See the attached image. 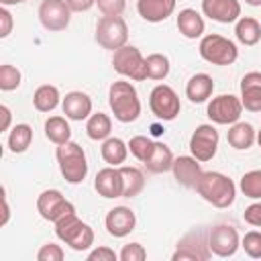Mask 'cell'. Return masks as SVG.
<instances>
[{"label": "cell", "instance_id": "1", "mask_svg": "<svg viewBox=\"0 0 261 261\" xmlns=\"http://www.w3.org/2000/svg\"><path fill=\"white\" fill-rule=\"evenodd\" d=\"M196 192L214 208H228L234 202L237 186L234 181L218 171H202V177L196 186Z\"/></svg>", "mask_w": 261, "mask_h": 261}, {"label": "cell", "instance_id": "2", "mask_svg": "<svg viewBox=\"0 0 261 261\" xmlns=\"http://www.w3.org/2000/svg\"><path fill=\"white\" fill-rule=\"evenodd\" d=\"M108 104L118 122H135L141 114V100L130 82H114L108 90Z\"/></svg>", "mask_w": 261, "mask_h": 261}, {"label": "cell", "instance_id": "3", "mask_svg": "<svg viewBox=\"0 0 261 261\" xmlns=\"http://www.w3.org/2000/svg\"><path fill=\"white\" fill-rule=\"evenodd\" d=\"M55 157H57V163H59V171H61V175L65 177L67 184H82L86 179L88 159H86L84 149L77 143L67 141V143L57 145Z\"/></svg>", "mask_w": 261, "mask_h": 261}, {"label": "cell", "instance_id": "4", "mask_svg": "<svg viewBox=\"0 0 261 261\" xmlns=\"http://www.w3.org/2000/svg\"><path fill=\"white\" fill-rule=\"evenodd\" d=\"M55 234L73 251H86L94 245V230L90 224L82 222L75 212L65 214L55 222Z\"/></svg>", "mask_w": 261, "mask_h": 261}, {"label": "cell", "instance_id": "5", "mask_svg": "<svg viewBox=\"0 0 261 261\" xmlns=\"http://www.w3.org/2000/svg\"><path fill=\"white\" fill-rule=\"evenodd\" d=\"M200 55H202V59H206L212 65H230L237 61L239 49L230 39L210 33V35L202 37V41H200Z\"/></svg>", "mask_w": 261, "mask_h": 261}, {"label": "cell", "instance_id": "6", "mask_svg": "<svg viewBox=\"0 0 261 261\" xmlns=\"http://www.w3.org/2000/svg\"><path fill=\"white\" fill-rule=\"evenodd\" d=\"M112 67L116 73L130 77L133 82L147 80V61L141 55V51L133 45H124L114 51L112 55Z\"/></svg>", "mask_w": 261, "mask_h": 261}, {"label": "cell", "instance_id": "7", "mask_svg": "<svg viewBox=\"0 0 261 261\" xmlns=\"http://www.w3.org/2000/svg\"><path fill=\"white\" fill-rule=\"evenodd\" d=\"M128 41V27L122 16H102L96 24V43L104 49L116 51Z\"/></svg>", "mask_w": 261, "mask_h": 261}, {"label": "cell", "instance_id": "8", "mask_svg": "<svg viewBox=\"0 0 261 261\" xmlns=\"http://www.w3.org/2000/svg\"><path fill=\"white\" fill-rule=\"evenodd\" d=\"M212 251L208 245V230H190L188 234H184L177 243L175 253L171 255L173 261H206L210 259Z\"/></svg>", "mask_w": 261, "mask_h": 261}, {"label": "cell", "instance_id": "9", "mask_svg": "<svg viewBox=\"0 0 261 261\" xmlns=\"http://www.w3.org/2000/svg\"><path fill=\"white\" fill-rule=\"evenodd\" d=\"M149 106H151V112L159 120H175L179 110H181V104H179L175 90L167 84H159L151 90Z\"/></svg>", "mask_w": 261, "mask_h": 261}, {"label": "cell", "instance_id": "10", "mask_svg": "<svg viewBox=\"0 0 261 261\" xmlns=\"http://www.w3.org/2000/svg\"><path fill=\"white\" fill-rule=\"evenodd\" d=\"M241 112H243V102H241V98H237L232 94H220V96L212 98L208 104V110H206L208 118L214 124H234V122H239Z\"/></svg>", "mask_w": 261, "mask_h": 261}, {"label": "cell", "instance_id": "11", "mask_svg": "<svg viewBox=\"0 0 261 261\" xmlns=\"http://www.w3.org/2000/svg\"><path fill=\"white\" fill-rule=\"evenodd\" d=\"M208 245L212 255L216 257H232L241 247V239L234 226L230 224H216L208 230Z\"/></svg>", "mask_w": 261, "mask_h": 261}, {"label": "cell", "instance_id": "12", "mask_svg": "<svg viewBox=\"0 0 261 261\" xmlns=\"http://www.w3.org/2000/svg\"><path fill=\"white\" fill-rule=\"evenodd\" d=\"M37 210L39 214L49 220V222H57L59 218H63L65 214L75 212V206L63 198V194L59 190H45L41 192V196L37 198Z\"/></svg>", "mask_w": 261, "mask_h": 261}, {"label": "cell", "instance_id": "13", "mask_svg": "<svg viewBox=\"0 0 261 261\" xmlns=\"http://www.w3.org/2000/svg\"><path fill=\"white\" fill-rule=\"evenodd\" d=\"M39 20L47 31H63L69 27L71 8L65 0H43L39 6Z\"/></svg>", "mask_w": 261, "mask_h": 261}, {"label": "cell", "instance_id": "14", "mask_svg": "<svg viewBox=\"0 0 261 261\" xmlns=\"http://www.w3.org/2000/svg\"><path fill=\"white\" fill-rule=\"evenodd\" d=\"M218 149V130L212 124H200L190 137V151L198 161H210Z\"/></svg>", "mask_w": 261, "mask_h": 261}, {"label": "cell", "instance_id": "15", "mask_svg": "<svg viewBox=\"0 0 261 261\" xmlns=\"http://www.w3.org/2000/svg\"><path fill=\"white\" fill-rule=\"evenodd\" d=\"M202 12L210 20L230 24L241 18V2L239 0H202Z\"/></svg>", "mask_w": 261, "mask_h": 261}, {"label": "cell", "instance_id": "16", "mask_svg": "<svg viewBox=\"0 0 261 261\" xmlns=\"http://www.w3.org/2000/svg\"><path fill=\"white\" fill-rule=\"evenodd\" d=\"M106 230L110 237H116V239H122L126 234H130L135 230V224H137V216L130 208L126 206H116L112 210H108L106 214Z\"/></svg>", "mask_w": 261, "mask_h": 261}, {"label": "cell", "instance_id": "17", "mask_svg": "<svg viewBox=\"0 0 261 261\" xmlns=\"http://www.w3.org/2000/svg\"><path fill=\"white\" fill-rule=\"evenodd\" d=\"M94 188H96V192H98L102 198H122L124 184H122L120 167L108 165V167L100 169V171L96 173Z\"/></svg>", "mask_w": 261, "mask_h": 261}, {"label": "cell", "instance_id": "18", "mask_svg": "<svg viewBox=\"0 0 261 261\" xmlns=\"http://www.w3.org/2000/svg\"><path fill=\"white\" fill-rule=\"evenodd\" d=\"M171 171H173V177L177 179V184H181L184 188H196L200 177H202V167H200V161L192 155H179L173 159V165H171Z\"/></svg>", "mask_w": 261, "mask_h": 261}, {"label": "cell", "instance_id": "19", "mask_svg": "<svg viewBox=\"0 0 261 261\" xmlns=\"http://www.w3.org/2000/svg\"><path fill=\"white\" fill-rule=\"evenodd\" d=\"M241 102L249 112H261V71H249L241 80Z\"/></svg>", "mask_w": 261, "mask_h": 261}, {"label": "cell", "instance_id": "20", "mask_svg": "<svg viewBox=\"0 0 261 261\" xmlns=\"http://www.w3.org/2000/svg\"><path fill=\"white\" fill-rule=\"evenodd\" d=\"M177 0H137V12L147 22H161L173 14Z\"/></svg>", "mask_w": 261, "mask_h": 261}, {"label": "cell", "instance_id": "21", "mask_svg": "<svg viewBox=\"0 0 261 261\" xmlns=\"http://www.w3.org/2000/svg\"><path fill=\"white\" fill-rule=\"evenodd\" d=\"M63 114L69 120H86L92 114V98L84 92H69L61 102Z\"/></svg>", "mask_w": 261, "mask_h": 261}, {"label": "cell", "instance_id": "22", "mask_svg": "<svg viewBox=\"0 0 261 261\" xmlns=\"http://www.w3.org/2000/svg\"><path fill=\"white\" fill-rule=\"evenodd\" d=\"M214 92V82L208 73H196L188 80L186 84V98L192 104H202L206 102Z\"/></svg>", "mask_w": 261, "mask_h": 261}, {"label": "cell", "instance_id": "23", "mask_svg": "<svg viewBox=\"0 0 261 261\" xmlns=\"http://www.w3.org/2000/svg\"><path fill=\"white\" fill-rule=\"evenodd\" d=\"M177 29L186 39H198L204 35L206 24L200 12H196L194 8H184L177 14Z\"/></svg>", "mask_w": 261, "mask_h": 261}, {"label": "cell", "instance_id": "24", "mask_svg": "<svg viewBox=\"0 0 261 261\" xmlns=\"http://www.w3.org/2000/svg\"><path fill=\"white\" fill-rule=\"evenodd\" d=\"M228 145L237 151H247L253 147V143L257 141V135H255V128L249 124V122H234L230 128H228Z\"/></svg>", "mask_w": 261, "mask_h": 261}, {"label": "cell", "instance_id": "25", "mask_svg": "<svg viewBox=\"0 0 261 261\" xmlns=\"http://www.w3.org/2000/svg\"><path fill=\"white\" fill-rule=\"evenodd\" d=\"M173 159H175V157H173L171 149H169L165 143H155V145H153V151H151V155H149V159L145 161V167H147V171H151V173H165V171L171 169Z\"/></svg>", "mask_w": 261, "mask_h": 261}, {"label": "cell", "instance_id": "26", "mask_svg": "<svg viewBox=\"0 0 261 261\" xmlns=\"http://www.w3.org/2000/svg\"><path fill=\"white\" fill-rule=\"evenodd\" d=\"M126 155H128V143H124V141L118 139V137H108V139H104V143H102V159H104L108 165L120 167V165L126 161Z\"/></svg>", "mask_w": 261, "mask_h": 261}, {"label": "cell", "instance_id": "27", "mask_svg": "<svg viewBox=\"0 0 261 261\" xmlns=\"http://www.w3.org/2000/svg\"><path fill=\"white\" fill-rule=\"evenodd\" d=\"M234 35H237L239 43H243L247 47H253V45H257L261 41V24L253 16H241L237 20Z\"/></svg>", "mask_w": 261, "mask_h": 261}, {"label": "cell", "instance_id": "28", "mask_svg": "<svg viewBox=\"0 0 261 261\" xmlns=\"http://www.w3.org/2000/svg\"><path fill=\"white\" fill-rule=\"evenodd\" d=\"M120 173H122V198H135L143 192L145 188V175L139 167H130V165H120Z\"/></svg>", "mask_w": 261, "mask_h": 261}, {"label": "cell", "instance_id": "29", "mask_svg": "<svg viewBox=\"0 0 261 261\" xmlns=\"http://www.w3.org/2000/svg\"><path fill=\"white\" fill-rule=\"evenodd\" d=\"M59 98H61V96H59V90H57L55 86L43 84V86H39V88L35 90V94H33V106H35L39 112H51V110L57 108Z\"/></svg>", "mask_w": 261, "mask_h": 261}, {"label": "cell", "instance_id": "30", "mask_svg": "<svg viewBox=\"0 0 261 261\" xmlns=\"http://www.w3.org/2000/svg\"><path fill=\"white\" fill-rule=\"evenodd\" d=\"M45 137L55 143V145H61V143H67L71 141V128H69V122L63 118V116H49L45 120Z\"/></svg>", "mask_w": 261, "mask_h": 261}, {"label": "cell", "instance_id": "31", "mask_svg": "<svg viewBox=\"0 0 261 261\" xmlns=\"http://www.w3.org/2000/svg\"><path fill=\"white\" fill-rule=\"evenodd\" d=\"M110 130H112V120L108 114L104 112H94L90 114L88 122H86V133L92 141H104L110 137Z\"/></svg>", "mask_w": 261, "mask_h": 261}, {"label": "cell", "instance_id": "32", "mask_svg": "<svg viewBox=\"0 0 261 261\" xmlns=\"http://www.w3.org/2000/svg\"><path fill=\"white\" fill-rule=\"evenodd\" d=\"M31 141H33V128L29 124H16L8 135V149L12 153H24L31 147Z\"/></svg>", "mask_w": 261, "mask_h": 261}, {"label": "cell", "instance_id": "33", "mask_svg": "<svg viewBox=\"0 0 261 261\" xmlns=\"http://www.w3.org/2000/svg\"><path fill=\"white\" fill-rule=\"evenodd\" d=\"M145 61H147V77L159 82L169 75V59L163 53H151L145 57Z\"/></svg>", "mask_w": 261, "mask_h": 261}, {"label": "cell", "instance_id": "34", "mask_svg": "<svg viewBox=\"0 0 261 261\" xmlns=\"http://www.w3.org/2000/svg\"><path fill=\"white\" fill-rule=\"evenodd\" d=\"M241 192L251 200H261V169L247 171L239 184Z\"/></svg>", "mask_w": 261, "mask_h": 261}, {"label": "cell", "instance_id": "35", "mask_svg": "<svg viewBox=\"0 0 261 261\" xmlns=\"http://www.w3.org/2000/svg\"><path fill=\"white\" fill-rule=\"evenodd\" d=\"M153 145H155V141H151L149 137H145V135H135V137L128 141V151L133 153L135 159H139L141 163H145V161L149 159L151 151H153Z\"/></svg>", "mask_w": 261, "mask_h": 261}, {"label": "cell", "instance_id": "36", "mask_svg": "<svg viewBox=\"0 0 261 261\" xmlns=\"http://www.w3.org/2000/svg\"><path fill=\"white\" fill-rule=\"evenodd\" d=\"M20 80H22V75H20V71L14 65H10V63L0 65V90L2 92L16 90L20 86Z\"/></svg>", "mask_w": 261, "mask_h": 261}, {"label": "cell", "instance_id": "37", "mask_svg": "<svg viewBox=\"0 0 261 261\" xmlns=\"http://www.w3.org/2000/svg\"><path fill=\"white\" fill-rule=\"evenodd\" d=\"M241 247L245 249V253L251 259H261V232L259 230L245 232V237L241 241Z\"/></svg>", "mask_w": 261, "mask_h": 261}, {"label": "cell", "instance_id": "38", "mask_svg": "<svg viewBox=\"0 0 261 261\" xmlns=\"http://www.w3.org/2000/svg\"><path fill=\"white\" fill-rule=\"evenodd\" d=\"M120 261H145L147 259V251L141 243H128L122 247L120 251Z\"/></svg>", "mask_w": 261, "mask_h": 261}, {"label": "cell", "instance_id": "39", "mask_svg": "<svg viewBox=\"0 0 261 261\" xmlns=\"http://www.w3.org/2000/svg\"><path fill=\"white\" fill-rule=\"evenodd\" d=\"M104 16H120L126 8V0H96Z\"/></svg>", "mask_w": 261, "mask_h": 261}, {"label": "cell", "instance_id": "40", "mask_svg": "<svg viewBox=\"0 0 261 261\" xmlns=\"http://www.w3.org/2000/svg\"><path fill=\"white\" fill-rule=\"evenodd\" d=\"M63 257H65L63 249H61L59 245H55V243L43 245V247L39 249V253H37V259H39V261H63Z\"/></svg>", "mask_w": 261, "mask_h": 261}, {"label": "cell", "instance_id": "41", "mask_svg": "<svg viewBox=\"0 0 261 261\" xmlns=\"http://www.w3.org/2000/svg\"><path fill=\"white\" fill-rule=\"evenodd\" d=\"M243 218H245L247 224L261 228V202H255V204L247 206L245 212H243Z\"/></svg>", "mask_w": 261, "mask_h": 261}, {"label": "cell", "instance_id": "42", "mask_svg": "<svg viewBox=\"0 0 261 261\" xmlns=\"http://www.w3.org/2000/svg\"><path fill=\"white\" fill-rule=\"evenodd\" d=\"M116 257L118 255L114 253V249L104 247V245L88 253V261H116Z\"/></svg>", "mask_w": 261, "mask_h": 261}, {"label": "cell", "instance_id": "43", "mask_svg": "<svg viewBox=\"0 0 261 261\" xmlns=\"http://www.w3.org/2000/svg\"><path fill=\"white\" fill-rule=\"evenodd\" d=\"M12 31V14L8 12L6 6L0 8V39H6Z\"/></svg>", "mask_w": 261, "mask_h": 261}, {"label": "cell", "instance_id": "44", "mask_svg": "<svg viewBox=\"0 0 261 261\" xmlns=\"http://www.w3.org/2000/svg\"><path fill=\"white\" fill-rule=\"evenodd\" d=\"M65 2L71 8V12H86L96 4V0H65Z\"/></svg>", "mask_w": 261, "mask_h": 261}, {"label": "cell", "instance_id": "45", "mask_svg": "<svg viewBox=\"0 0 261 261\" xmlns=\"http://www.w3.org/2000/svg\"><path fill=\"white\" fill-rule=\"evenodd\" d=\"M0 116H2V124H0V130H8V126H10V120H12V112H10V108H8L6 104H2V106H0Z\"/></svg>", "mask_w": 261, "mask_h": 261}, {"label": "cell", "instance_id": "46", "mask_svg": "<svg viewBox=\"0 0 261 261\" xmlns=\"http://www.w3.org/2000/svg\"><path fill=\"white\" fill-rule=\"evenodd\" d=\"M2 204H4V216H2V226L8 222V216H10V208H8V200H6V190L2 188Z\"/></svg>", "mask_w": 261, "mask_h": 261}, {"label": "cell", "instance_id": "47", "mask_svg": "<svg viewBox=\"0 0 261 261\" xmlns=\"http://www.w3.org/2000/svg\"><path fill=\"white\" fill-rule=\"evenodd\" d=\"M20 2H27V0H0L2 6H10V4H20Z\"/></svg>", "mask_w": 261, "mask_h": 261}, {"label": "cell", "instance_id": "48", "mask_svg": "<svg viewBox=\"0 0 261 261\" xmlns=\"http://www.w3.org/2000/svg\"><path fill=\"white\" fill-rule=\"evenodd\" d=\"M249 6H261V0H245Z\"/></svg>", "mask_w": 261, "mask_h": 261}, {"label": "cell", "instance_id": "49", "mask_svg": "<svg viewBox=\"0 0 261 261\" xmlns=\"http://www.w3.org/2000/svg\"><path fill=\"white\" fill-rule=\"evenodd\" d=\"M257 143H259V147H261V130L257 133Z\"/></svg>", "mask_w": 261, "mask_h": 261}]
</instances>
